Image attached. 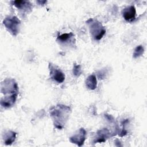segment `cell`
<instances>
[{"instance_id":"7","label":"cell","mask_w":147,"mask_h":147,"mask_svg":"<svg viewBox=\"0 0 147 147\" xmlns=\"http://www.w3.org/2000/svg\"><path fill=\"white\" fill-rule=\"evenodd\" d=\"M136 14V8L134 6L131 5L127 6L126 8L123 9L122 10V16L124 19L127 21L131 22L134 20Z\"/></svg>"},{"instance_id":"2","label":"cell","mask_w":147,"mask_h":147,"mask_svg":"<svg viewBox=\"0 0 147 147\" xmlns=\"http://www.w3.org/2000/svg\"><path fill=\"white\" fill-rule=\"evenodd\" d=\"M90 28V33L95 40H100L106 33V29L102 26V24L98 21L89 19L87 22Z\"/></svg>"},{"instance_id":"9","label":"cell","mask_w":147,"mask_h":147,"mask_svg":"<svg viewBox=\"0 0 147 147\" xmlns=\"http://www.w3.org/2000/svg\"><path fill=\"white\" fill-rule=\"evenodd\" d=\"M97 135H98V137H96L97 138L94 141L95 143L105 142L107 138H108L110 136V131L106 128L102 129L98 131Z\"/></svg>"},{"instance_id":"3","label":"cell","mask_w":147,"mask_h":147,"mask_svg":"<svg viewBox=\"0 0 147 147\" xmlns=\"http://www.w3.org/2000/svg\"><path fill=\"white\" fill-rule=\"evenodd\" d=\"M3 23L8 31L13 36H17L19 32L20 26L21 25L20 20L16 16L6 17Z\"/></svg>"},{"instance_id":"6","label":"cell","mask_w":147,"mask_h":147,"mask_svg":"<svg viewBox=\"0 0 147 147\" xmlns=\"http://www.w3.org/2000/svg\"><path fill=\"white\" fill-rule=\"evenodd\" d=\"M86 131L83 127L80 128L76 133L69 138V141L73 144H76L79 146L83 145L86 140Z\"/></svg>"},{"instance_id":"5","label":"cell","mask_w":147,"mask_h":147,"mask_svg":"<svg viewBox=\"0 0 147 147\" xmlns=\"http://www.w3.org/2000/svg\"><path fill=\"white\" fill-rule=\"evenodd\" d=\"M49 75L51 78L59 83H63L65 80L64 74L52 63H49Z\"/></svg>"},{"instance_id":"4","label":"cell","mask_w":147,"mask_h":147,"mask_svg":"<svg viewBox=\"0 0 147 147\" xmlns=\"http://www.w3.org/2000/svg\"><path fill=\"white\" fill-rule=\"evenodd\" d=\"M1 92L5 95L18 94V87L16 81L13 79H6L1 83Z\"/></svg>"},{"instance_id":"1","label":"cell","mask_w":147,"mask_h":147,"mask_svg":"<svg viewBox=\"0 0 147 147\" xmlns=\"http://www.w3.org/2000/svg\"><path fill=\"white\" fill-rule=\"evenodd\" d=\"M70 112V107L63 105H57L50 109V115L56 128L61 129L64 127Z\"/></svg>"},{"instance_id":"8","label":"cell","mask_w":147,"mask_h":147,"mask_svg":"<svg viewBox=\"0 0 147 147\" xmlns=\"http://www.w3.org/2000/svg\"><path fill=\"white\" fill-rule=\"evenodd\" d=\"M18 94H14L5 96L1 99V105L5 108H9L14 105L16 102Z\"/></svg>"},{"instance_id":"10","label":"cell","mask_w":147,"mask_h":147,"mask_svg":"<svg viewBox=\"0 0 147 147\" xmlns=\"http://www.w3.org/2000/svg\"><path fill=\"white\" fill-rule=\"evenodd\" d=\"M16 134V133L13 131H7L5 132L3 136L5 145H10L15 141Z\"/></svg>"},{"instance_id":"14","label":"cell","mask_w":147,"mask_h":147,"mask_svg":"<svg viewBox=\"0 0 147 147\" xmlns=\"http://www.w3.org/2000/svg\"><path fill=\"white\" fill-rule=\"evenodd\" d=\"M144 52V48L142 45H138L137 46L134 51L133 55V57L134 58H137L141 56H142L143 55Z\"/></svg>"},{"instance_id":"13","label":"cell","mask_w":147,"mask_h":147,"mask_svg":"<svg viewBox=\"0 0 147 147\" xmlns=\"http://www.w3.org/2000/svg\"><path fill=\"white\" fill-rule=\"evenodd\" d=\"M74 36V35L72 32H70L69 33H64L61 35H58L57 40L60 41V42H66Z\"/></svg>"},{"instance_id":"15","label":"cell","mask_w":147,"mask_h":147,"mask_svg":"<svg viewBox=\"0 0 147 147\" xmlns=\"http://www.w3.org/2000/svg\"><path fill=\"white\" fill-rule=\"evenodd\" d=\"M72 72L75 76L79 77L82 74V72L80 65L79 64H74L73 69H72Z\"/></svg>"},{"instance_id":"11","label":"cell","mask_w":147,"mask_h":147,"mask_svg":"<svg viewBox=\"0 0 147 147\" xmlns=\"http://www.w3.org/2000/svg\"><path fill=\"white\" fill-rule=\"evenodd\" d=\"M86 86L90 90H94L96 88L97 81L96 76L94 75L88 76L86 80Z\"/></svg>"},{"instance_id":"12","label":"cell","mask_w":147,"mask_h":147,"mask_svg":"<svg viewBox=\"0 0 147 147\" xmlns=\"http://www.w3.org/2000/svg\"><path fill=\"white\" fill-rule=\"evenodd\" d=\"M14 5L19 9H26L31 8V4L29 1L17 0L13 1Z\"/></svg>"}]
</instances>
